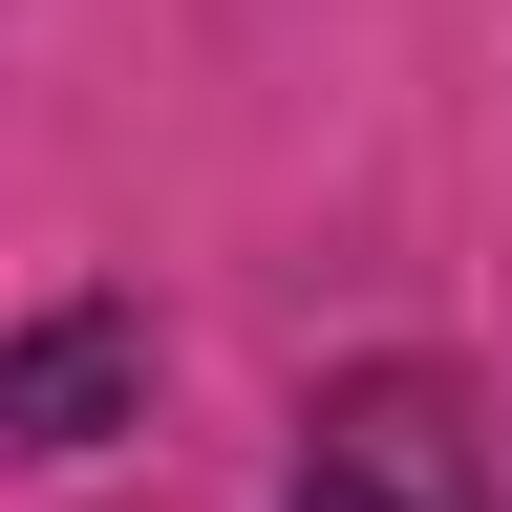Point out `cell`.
I'll return each mask as SVG.
<instances>
[{
	"label": "cell",
	"instance_id": "cell-1",
	"mask_svg": "<svg viewBox=\"0 0 512 512\" xmlns=\"http://www.w3.org/2000/svg\"><path fill=\"white\" fill-rule=\"evenodd\" d=\"M278 512H491V427H470V384H448V363H342V384L299 406Z\"/></svg>",
	"mask_w": 512,
	"mask_h": 512
},
{
	"label": "cell",
	"instance_id": "cell-2",
	"mask_svg": "<svg viewBox=\"0 0 512 512\" xmlns=\"http://www.w3.org/2000/svg\"><path fill=\"white\" fill-rule=\"evenodd\" d=\"M0 427H22L43 470H86L107 427H150V299H43L22 342H0Z\"/></svg>",
	"mask_w": 512,
	"mask_h": 512
}]
</instances>
